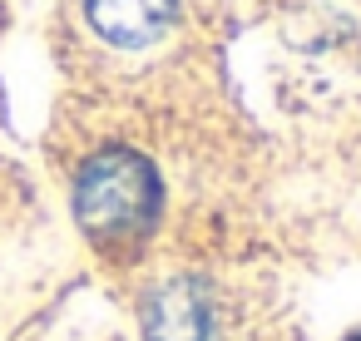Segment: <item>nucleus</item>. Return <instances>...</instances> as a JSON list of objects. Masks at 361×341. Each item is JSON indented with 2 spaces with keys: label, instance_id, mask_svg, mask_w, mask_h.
<instances>
[{
  "label": "nucleus",
  "instance_id": "f257e3e1",
  "mask_svg": "<svg viewBox=\"0 0 361 341\" xmlns=\"http://www.w3.org/2000/svg\"><path fill=\"white\" fill-rule=\"evenodd\" d=\"M159 173L134 149H99L75 178V218L94 242H134L159 223Z\"/></svg>",
  "mask_w": 361,
  "mask_h": 341
},
{
  "label": "nucleus",
  "instance_id": "f03ea898",
  "mask_svg": "<svg viewBox=\"0 0 361 341\" xmlns=\"http://www.w3.org/2000/svg\"><path fill=\"white\" fill-rule=\"evenodd\" d=\"M144 336L149 341H213L218 336L213 287L198 277H173L154 287L144 302Z\"/></svg>",
  "mask_w": 361,
  "mask_h": 341
},
{
  "label": "nucleus",
  "instance_id": "7ed1b4c3",
  "mask_svg": "<svg viewBox=\"0 0 361 341\" xmlns=\"http://www.w3.org/2000/svg\"><path fill=\"white\" fill-rule=\"evenodd\" d=\"M178 0H85V16L90 25L109 40V45H149L164 35V25L173 20Z\"/></svg>",
  "mask_w": 361,
  "mask_h": 341
},
{
  "label": "nucleus",
  "instance_id": "20e7f679",
  "mask_svg": "<svg viewBox=\"0 0 361 341\" xmlns=\"http://www.w3.org/2000/svg\"><path fill=\"white\" fill-rule=\"evenodd\" d=\"M346 341H361V331H351V336H346Z\"/></svg>",
  "mask_w": 361,
  "mask_h": 341
}]
</instances>
